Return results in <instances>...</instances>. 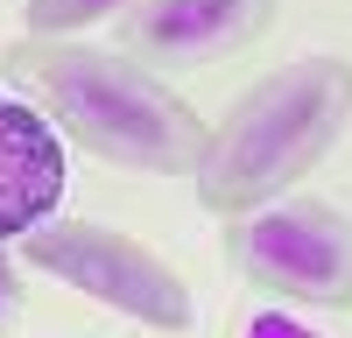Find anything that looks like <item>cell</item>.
<instances>
[{
  "label": "cell",
  "mask_w": 352,
  "mask_h": 338,
  "mask_svg": "<svg viewBox=\"0 0 352 338\" xmlns=\"http://www.w3.org/2000/svg\"><path fill=\"white\" fill-rule=\"evenodd\" d=\"M64 183H71L64 134H56L28 99L0 92V247L21 240L28 225L56 218Z\"/></svg>",
  "instance_id": "obj_6"
},
{
  "label": "cell",
  "mask_w": 352,
  "mask_h": 338,
  "mask_svg": "<svg viewBox=\"0 0 352 338\" xmlns=\"http://www.w3.org/2000/svg\"><path fill=\"white\" fill-rule=\"evenodd\" d=\"M275 0H134L120 36L148 71H204L268 36Z\"/></svg>",
  "instance_id": "obj_5"
},
{
  "label": "cell",
  "mask_w": 352,
  "mask_h": 338,
  "mask_svg": "<svg viewBox=\"0 0 352 338\" xmlns=\"http://www.w3.org/2000/svg\"><path fill=\"white\" fill-rule=\"evenodd\" d=\"M254 338H310L303 324H282V317H254Z\"/></svg>",
  "instance_id": "obj_9"
},
{
  "label": "cell",
  "mask_w": 352,
  "mask_h": 338,
  "mask_svg": "<svg viewBox=\"0 0 352 338\" xmlns=\"http://www.w3.org/2000/svg\"><path fill=\"white\" fill-rule=\"evenodd\" d=\"M21 261L56 275L64 289L106 303L113 317H127L141 331H169L184 338L197 324V303H190V282L176 275L155 247H141L134 233H113L99 218H43L21 233Z\"/></svg>",
  "instance_id": "obj_3"
},
{
  "label": "cell",
  "mask_w": 352,
  "mask_h": 338,
  "mask_svg": "<svg viewBox=\"0 0 352 338\" xmlns=\"http://www.w3.org/2000/svg\"><path fill=\"white\" fill-rule=\"evenodd\" d=\"M120 8H134V0H21V21L28 36H78V28H92Z\"/></svg>",
  "instance_id": "obj_7"
},
{
  "label": "cell",
  "mask_w": 352,
  "mask_h": 338,
  "mask_svg": "<svg viewBox=\"0 0 352 338\" xmlns=\"http://www.w3.org/2000/svg\"><path fill=\"white\" fill-rule=\"evenodd\" d=\"M352 120V64L345 56H296L268 78H254L240 99L226 106V120L204 141L197 205L219 218H240L268 197H289L317 162L338 148Z\"/></svg>",
  "instance_id": "obj_2"
},
{
  "label": "cell",
  "mask_w": 352,
  "mask_h": 338,
  "mask_svg": "<svg viewBox=\"0 0 352 338\" xmlns=\"http://www.w3.org/2000/svg\"><path fill=\"white\" fill-rule=\"evenodd\" d=\"M14 99H28L43 120L78 141L85 155H99L134 177H190L204 162V113L169 92V78L134 64V56L92 49L78 36H21L0 49Z\"/></svg>",
  "instance_id": "obj_1"
},
{
  "label": "cell",
  "mask_w": 352,
  "mask_h": 338,
  "mask_svg": "<svg viewBox=\"0 0 352 338\" xmlns=\"http://www.w3.org/2000/svg\"><path fill=\"white\" fill-rule=\"evenodd\" d=\"M14 310H21V282H14V261L0 254V324H8Z\"/></svg>",
  "instance_id": "obj_8"
},
{
  "label": "cell",
  "mask_w": 352,
  "mask_h": 338,
  "mask_svg": "<svg viewBox=\"0 0 352 338\" xmlns=\"http://www.w3.org/2000/svg\"><path fill=\"white\" fill-rule=\"evenodd\" d=\"M232 268L261 296L303 310H352V218L317 197H268L232 218Z\"/></svg>",
  "instance_id": "obj_4"
}]
</instances>
